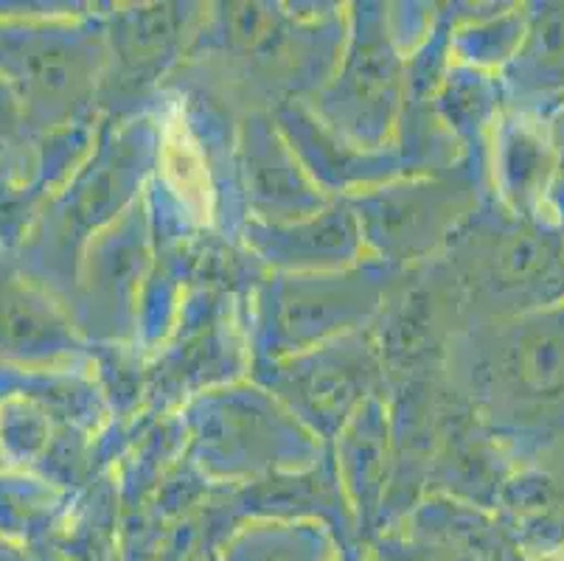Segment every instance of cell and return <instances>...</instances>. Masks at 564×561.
Returning <instances> with one entry per match:
<instances>
[{
	"label": "cell",
	"instance_id": "6da1fadb",
	"mask_svg": "<svg viewBox=\"0 0 564 561\" xmlns=\"http://www.w3.org/2000/svg\"><path fill=\"white\" fill-rule=\"evenodd\" d=\"M475 401L514 461H564V303L475 334Z\"/></svg>",
	"mask_w": 564,
	"mask_h": 561
},
{
	"label": "cell",
	"instance_id": "7a4b0ae2",
	"mask_svg": "<svg viewBox=\"0 0 564 561\" xmlns=\"http://www.w3.org/2000/svg\"><path fill=\"white\" fill-rule=\"evenodd\" d=\"M455 267L480 326L564 303V230L547 219L500 205L458 241Z\"/></svg>",
	"mask_w": 564,
	"mask_h": 561
},
{
	"label": "cell",
	"instance_id": "3957f363",
	"mask_svg": "<svg viewBox=\"0 0 564 561\" xmlns=\"http://www.w3.org/2000/svg\"><path fill=\"white\" fill-rule=\"evenodd\" d=\"M101 34L59 18H0V76L23 101L29 132L70 127L96 93Z\"/></svg>",
	"mask_w": 564,
	"mask_h": 561
},
{
	"label": "cell",
	"instance_id": "277c9868",
	"mask_svg": "<svg viewBox=\"0 0 564 561\" xmlns=\"http://www.w3.org/2000/svg\"><path fill=\"white\" fill-rule=\"evenodd\" d=\"M384 287V272L362 267L279 278L264 303L267 354L286 359L348 337L382 309Z\"/></svg>",
	"mask_w": 564,
	"mask_h": 561
},
{
	"label": "cell",
	"instance_id": "5b68a950",
	"mask_svg": "<svg viewBox=\"0 0 564 561\" xmlns=\"http://www.w3.org/2000/svg\"><path fill=\"white\" fill-rule=\"evenodd\" d=\"M87 130L76 121L29 132L0 149V256L18 253L40 216L85 166Z\"/></svg>",
	"mask_w": 564,
	"mask_h": 561
},
{
	"label": "cell",
	"instance_id": "8992f818",
	"mask_svg": "<svg viewBox=\"0 0 564 561\" xmlns=\"http://www.w3.org/2000/svg\"><path fill=\"white\" fill-rule=\"evenodd\" d=\"M471 197L449 180H413L382 185L354 203L362 241L391 261L419 259L449 239L455 223L469 214Z\"/></svg>",
	"mask_w": 564,
	"mask_h": 561
},
{
	"label": "cell",
	"instance_id": "52a82bcc",
	"mask_svg": "<svg viewBox=\"0 0 564 561\" xmlns=\"http://www.w3.org/2000/svg\"><path fill=\"white\" fill-rule=\"evenodd\" d=\"M82 352L85 334L68 303L0 256V365L70 368Z\"/></svg>",
	"mask_w": 564,
	"mask_h": 561
},
{
	"label": "cell",
	"instance_id": "ba28073f",
	"mask_svg": "<svg viewBox=\"0 0 564 561\" xmlns=\"http://www.w3.org/2000/svg\"><path fill=\"white\" fill-rule=\"evenodd\" d=\"M373 374V348L357 334H348L312 352L279 359L273 385L292 410L315 421L323 432H332L351 416V410L362 408Z\"/></svg>",
	"mask_w": 564,
	"mask_h": 561
},
{
	"label": "cell",
	"instance_id": "9c48e42d",
	"mask_svg": "<svg viewBox=\"0 0 564 561\" xmlns=\"http://www.w3.org/2000/svg\"><path fill=\"white\" fill-rule=\"evenodd\" d=\"M399 65L388 43L379 37L371 23L351 48L346 71L335 87H329L321 116L326 127H335L337 136L360 149H377L393 121L397 107Z\"/></svg>",
	"mask_w": 564,
	"mask_h": 561
},
{
	"label": "cell",
	"instance_id": "30bf717a",
	"mask_svg": "<svg viewBox=\"0 0 564 561\" xmlns=\"http://www.w3.org/2000/svg\"><path fill=\"white\" fill-rule=\"evenodd\" d=\"M242 154L248 197L259 216L256 223H299L326 208V199L310 183L290 141L261 116L245 121Z\"/></svg>",
	"mask_w": 564,
	"mask_h": 561
},
{
	"label": "cell",
	"instance_id": "8fae6325",
	"mask_svg": "<svg viewBox=\"0 0 564 561\" xmlns=\"http://www.w3.org/2000/svg\"><path fill=\"white\" fill-rule=\"evenodd\" d=\"M551 183L553 152L547 118L509 107L495 127V185L500 205L517 216L553 223L547 208Z\"/></svg>",
	"mask_w": 564,
	"mask_h": 561
},
{
	"label": "cell",
	"instance_id": "7c38bea8",
	"mask_svg": "<svg viewBox=\"0 0 564 561\" xmlns=\"http://www.w3.org/2000/svg\"><path fill=\"white\" fill-rule=\"evenodd\" d=\"M248 241L261 256H267V261H275L286 270L312 272L348 270L360 259L366 245L357 214L348 205L323 208L321 214L299 223H253L248 228Z\"/></svg>",
	"mask_w": 564,
	"mask_h": 561
},
{
	"label": "cell",
	"instance_id": "4fadbf2b",
	"mask_svg": "<svg viewBox=\"0 0 564 561\" xmlns=\"http://www.w3.org/2000/svg\"><path fill=\"white\" fill-rule=\"evenodd\" d=\"M511 110L547 118L564 105V3L528 7L525 34L502 68Z\"/></svg>",
	"mask_w": 564,
	"mask_h": 561
},
{
	"label": "cell",
	"instance_id": "5bb4252c",
	"mask_svg": "<svg viewBox=\"0 0 564 561\" xmlns=\"http://www.w3.org/2000/svg\"><path fill=\"white\" fill-rule=\"evenodd\" d=\"M65 494L37 472L0 470V537L48 561H63Z\"/></svg>",
	"mask_w": 564,
	"mask_h": 561
},
{
	"label": "cell",
	"instance_id": "9a60e30c",
	"mask_svg": "<svg viewBox=\"0 0 564 561\" xmlns=\"http://www.w3.org/2000/svg\"><path fill=\"white\" fill-rule=\"evenodd\" d=\"M223 561H337V544L321 525L253 522L228 539Z\"/></svg>",
	"mask_w": 564,
	"mask_h": 561
},
{
	"label": "cell",
	"instance_id": "2e32d148",
	"mask_svg": "<svg viewBox=\"0 0 564 561\" xmlns=\"http://www.w3.org/2000/svg\"><path fill=\"white\" fill-rule=\"evenodd\" d=\"M56 421L29 399H0V455L3 470L37 472L56 435Z\"/></svg>",
	"mask_w": 564,
	"mask_h": 561
},
{
	"label": "cell",
	"instance_id": "e0dca14e",
	"mask_svg": "<svg viewBox=\"0 0 564 561\" xmlns=\"http://www.w3.org/2000/svg\"><path fill=\"white\" fill-rule=\"evenodd\" d=\"M547 138L553 152V183H551V219L564 230V105L547 116Z\"/></svg>",
	"mask_w": 564,
	"mask_h": 561
},
{
	"label": "cell",
	"instance_id": "ac0fdd59",
	"mask_svg": "<svg viewBox=\"0 0 564 561\" xmlns=\"http://www.w3.org/2000/svg\"><path fill=\"white\" fill-rule=\"evenodd\" d=\"M25 136H29V127H25L23 101L14 87L0 76V147H9Z\"/></svg>",
	"mask_w": 564,
	"mask_h": 561
},
{
	"label": "cell",
	"instance_id": "d6986e66",
	"mask_svg": "<svg viewBox=\"0 0 564 561\" xmlns=\"http://www.w3.org/2000/svg\"><path fill=\"white\" fill-rule=\"evenodd\" d=\"M0 561H48L43 555H34L32 550L20 548V544L9 542V539L0 537Z\"/></svg>",
	"mask_w": 564,
	"mask_h": 561
},
{
	"label": "cell",
	"instance_id": "ffe728a7",
	"mask_svg": "<svg viewBox=\"0 0 564 561\" xmlns=\"http://www.w3.org/2000/svg\"><path fill=\"white\" fill-rule=\"evenodd\" d=\"M558 561H564V550H562V553H558Z\"/></svg>",
	"mask_w": 564,
	"mask_h": 561
},
{
	"label": "cell",
	"instance_id": "44dd1931",
	"mask_svg": "<svg viewBox=\"0 0 564 561\" xmlns=\"http://www.w3.org/2000/svg\"><path fill=\"white\" fill-rule=\"evenodd\" d=\"M0 470H3V455H0Z\"/></svg>",
	"mask_w": 564,
	"mask_h": 561
},
{
	"label": "cell",
	"instance_id": "7402d4cb",
	"mask_svg": "<svg viewBox=\"0 0 564 561\" xmlns=\"http://www.w3.org/2000/svg\"><path fill=\"white\" fill-rule=\"evenodd\" d=\"M0 149H3V147H0Z\"/></svg>",
	"mask_w": 564,
	"mask_h": 561
}]
</instances>
